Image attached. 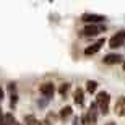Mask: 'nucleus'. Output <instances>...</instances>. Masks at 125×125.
Listing matches in <instances>:
<instances>
[{
	"mask_svg": "<svg viewBox=\"0 0 125 125\" xmlns=\"http://www.w3.org/2000/svg\"><path fill=\"white\" fill-rule=\"evenodd\" d=\"M54 91H55L54 83H42L41 86H39V93H41L42 96H46V97H51L52 94H54Z\"/></svg>",
	"mask_w": 125,
	"mask_h": 125,
	"instance_id": "obj_6",
	"label": "nucleus"
},
{
	"mask_svg": "<svg viewBox=\"0 0 125 125\" xmlns=\"http://www.w3.org/2000/svg\"><path fill=\"white\" fill-rule=\"evenodd\" d=\"M73 101H75V104H78V106H81V104H83V101H84V93H83V89H81V88H78L76 91H75Z\"/></svg>",
	"mask_w": 125,
	"mask_h": 125,
	"instance_id": "obj_10",
	"label": "nucleus"
},
{
	"mask_svg": "<svg viewBox=\"0 0 125 125\" xmlns=\"http://www.w3.org/2000/svg\"><path fill=\"white\" fill-rule=\"evenodd\" d=\"M102 60H104V63H107V65H114V63L122 62V55H119V54H109V55H106Z\"/></svg>",
	"mask_w": 125,
	"mask_h": 125,
	"instance_id": "obj_9",
	"label": "nucleus"
},
{
	"mask_svg": "<svg viewBox=\"0 0 125 125\" xmlns=\"http://www.w3.org/2000/svg\"><path fill=\"white\" fill-rule=\"evenodd\" d=\"M2 99H3V89L0 88V101H2Z\"/></svg>",
	"mask_w": 125,
	"mask_h": 125,
	"instance_id": "obj_19",
	"label": "nucleus"
},
{
	"mask_svg": "<svg viewBox=\"0 0 125 125\" xmlns=\"http://www.w3.org/2000/svg\"><path fill=\"white\" fill-rule=\"evenodd\" d=\"M107 125H115V124H112V122H109V124H107Z\"/></svg>",
	"mask_w": 125,
	"mask_h": 125,
	"instance_id": "obj_20",
	"label": "nucleus"
},
{
	"mask_svg": "<svg viewBox=\"0 0 125 125\" xmlns=\"http://www.w3.org/2000/svg\"><path fill=\"white\" fill-rule=\"evenodd\" d=\"M96 102L94 104H91V107L88 109V114H86V124L89 125H96L97 122V112H96Z\"/></svg>",
	"mask_w": 125,
	"mask_h": 125,
	"instance_id": "obj_5",
	"label": "nucleus"
},
{
	"mask_svg": "<svg viewBox=\"0 0 125 125\" xmlns=\"http://www.w3.org/2000/svg\"><path fill=\"white\" fill-rule=\"evenodd\" d=\"M84 23L88 24H96V23H102V21H106V16H102V15H94V13H84L81 16Z\"/></svg>",
	"mask_w": 125,
	"mask_h": 125,
	"instance_id": "obj_3",
	"label": "nucleus"
},
{
	"mask_svg": "<svg viewBox=\"0 0 125 125\" xmlns=\"http://www.w3.org/2000/svg\"><path fill=\"white\" fill-rule=\"evenodd\" d=\"M124 42H125V31H120V32H117L115 36H112L111 39H109V47L117 49V47L124 46Z\"/></svg>",
	"mask_w": 125,
	"mask_h": 125,
	"instance_id": "obj_2",
	"label": "nucleus"
},
{
	"mask_svg": "<svg viewBox=\"0 0 125 125\" xmlns=\"http://www.w3.org/2000/svg\"><path fill=\"white\" fill-rule=\"evenodd\" d=\"M0 125H5V115L2 114V109H0Z\"/></svg>",
	"mask_w": 125,
	"mask_h": 125,
	"instance_id": "obj_17",
	"label": "nucleus"
},
{
	"mask_svg": "<svg viewBox=\"0 0 125 125\" xmlns=\"http://www.w3.org/2000/svg\"><path fill=\"white\" fill-rule=\"evenodd\" d=\"M8 89L11 91V94H15V91H16V86H15L13 83H10V86H8Z\"/></svg>",
	"mask_w": 125,
	"mask_h": 125,
	"instance_id": "obj_18",
	"label": "nucleus"
},
{
	"mask_svg": "<svg viewBox=\"0 0 125 125\" xmlns=\"http://www.w3.org/2000/svg\"><path fill=\"white\" fill-rule=\"evenodd\" d=\"M16 102H18V96H16V94H11V102H10V106L15 107V106H16Z\"/></svg>",
	"mask_w": 125,
	"mask_h": 125,
	"instance_id": "obj_16",
	"label": "nucleus"
},
{
	"mask_svg": "<svg viewBox=\"0 0 125 125\" xmlns=\"http://www.w3.org/2000/svg\"><path fill=\"white\" fill-rule=\"evenodd\" d=\"M68 89H70V83H63L60 86V89H59V93L63 96V94H67V91H68Z\"/></svg>",
	"mask_w": 125,
	"mask_h": 125,
	"instance_id": "obj_15",
	"label": "nucleus"
},
{
	"mask_svg": "<svg viewBox=\"0 0 125 125\" xmlns=\"http://www.w3.org/2000/svg\"><path fill=\"white\" fill-rule=\"evenodd\" d=\"M24 124L26 125H41V122L37 120L34 115H26L24 117Z\"/></svg>",
	"mask_w": 125,
	"mask_h": 125,
	"instance_id": "obj_12",
	"label": "nucleus"
},
{
	"mask_svg": "<svg viewBox=\"0 0 125 125\" xmlns=\"http://www.w3.org/2000/svg\"><path fill=\"white\" fill-rule=\"evenodd\" d=\"M102 46H104V39H99L96 44H93V46H89V47L84 49V55H93V54L99 52V49H101Z\"/></svg>",
	"mask_w": 125,
	"mask_h": 125,
	"instance_id": "obj_7",
	"label": "nucleus"
},
{
	"mask_svg": "<svg viewBox=\"0 0 125 125\" xmlns=\"http://www.w3.org/2000/svg\"><path fill=\"white\" fill-rule=\"evenodd\" d=\"M5 125H21L11 114H5Z\"/></svg>",
	"mask_w": 125,
	"mask_h": 125,
	"instance_id": "obj_11",
	"label": "nucleus"
},
{
	"mask_svg": "<svg viewBox=\"0 0 125 125\" xmlns=\"http://www.w3.org/2000/svg\"><path fill=\"white\" fill-rule=\"evenodd\" d=\"M109 104H111V96H109V93L101 91V93L96 96V106L99 107V111H101L104 115L109 112Z\"/></svg>",
	"mask_w": 125,
	"mask_h": 125,
	"instance_id": "obj_1",
	"label": "nucleus"
},
{
	"mask_svg": "<svg viewBox=\"0 0 125 125\" xmlns=\"http://www.w3.org/2000/svg\"><path fill=\"white\" fill-rule=\"evenodd\" d=\"M124 70H125V63H124Z\"/></svg>",
	"mask_w": 125,
	"mask_h": 125,
	"instance_id": "obj_21",
	"label": "nucleus"
},
{
	"mask_svg": "<svg viewBox=\"0 0 125 125\" xmlns=\"http://www.w3.org/2000/svg\"><path fill=\"white\" fill-rule=\"evenodd\" d=\"M106 26H102V24H88V26H84L83 29V34L84 36H96L99 32H104Z\"/></svg>",
	"mask_w": 125,
	"mask_h": 125,
	"instance_id": "obj_4",
	"label": "nucleus"
},
{
	"mask_svg": "<svg viewBox=\"0 0 125 125\" xmlns=\"http://www.w3.org/2000/svg\"><path fill=\"white\" fill-rule=\"evenodd\" d=\"M115 114L120 115V117L125 115V96H122V97L117 99V102H115Z\"/></svg>",
	"mask_w": 125,
	"mask_h": 125,
	"instance_id": "obj_8",
	"label": "nucleus"
},
{
	"mask_svg": "<svg viewBox=\"0 0 125 125\" xmlns=\"http://www.w3.org/2000/svg\"><path fill=\"white\" fill-rule=\"evenodd\" d=\"M96 89H97V83L94 80H89L88 83H86V91H88V93H94Z\"/></svg>",
	"mask_w": 125,
	"mask_h": 125,
	"instance_id": "obj_14",
	"label": "nucleus"
},
{
	"mask_svg": "<svg viewBox=\"0 0 125 125\" xmlns=\"http://www.w3.org/2000/svg\"><path fill=\"white\" fill-rule=\"evenodd\" d=\"M70 115H72V107H70V106H65L63 109L60 111V117L63 119V120H67Z\"/></svg>",
	"mask_w": 125,
	"mask_h": 125,
	"instance_id": "obj_13",
	"label": "nucleus"
}]
</instances>
